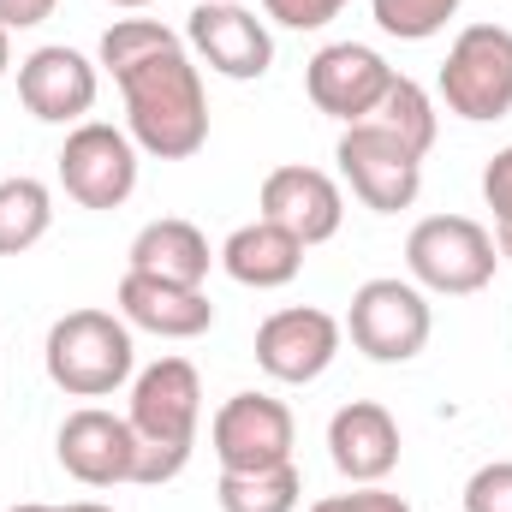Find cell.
<instances>
[{
  "mask_svg": "<svg viewBox=\"0 0 512 512\" xmlns=\"http://www.w3.org/2000/svg\"><path fill=\"white\" fill-rule=\"evenodd\" d=\"M54 227V191L30 173L0 179V256H24L36 251Z\"/></svg>",
  "mask_w": 512,
  "mask_h": 512,
  "instance_id": "ffe728a7",
  "label": "cell"
},
{
  "mask_svg": "<svg viewBox=\"0 0 512 512\" xmlns=\"http://www.w3.org/2000/svg\"><path fill=\"white\" fill-rule=\"evenodd\" d=\"M483 203L495 215V251H501V262H512V143L495 149L483 167Z\"/></svg>",
  "mask_w": 512,
  "mask_h": 512,
  "instance_id": "d4e9b609",
  "label": "cell"
},
{
  "mask_svg": "<svg viewBox=\"0 0 512 512\" xmlns=\"http://www.w3.org/2000/svg\"><path fill=\"white\" fill-rule=\"evenodd\" d=\"M131 274H149V280H173V286H203L209 268H215V251L203 239L197 221H179V215H161L149 221L126 251Z\"/></svg>",
  "mask_w": 512,
  "mask_h": 512,
  "instance_id": "ac0fdd59",
  "label": "cell"
},
{
  "mask_svg": "<svg viewBox=\"0 0 512 512\" xmlns=\"http://www.w3.org/2000/svg\"><path fill=\"white\" fill-rule=\"evenodd\" d=\"M376 126H387L405 149H417V155H429L435 149V131H441V114H435V96L417 84V78H405V72H393V84H387L382 108H376Z\"/></svg>",
  "mask_w": 512,
  "mask_h": 512,
  "instance_id": "7402d4cb",
  "label": "cell"
},
{
  "mask_svg": "<svg viewBox=\"0 0 512 512\" xmlns=\"http://www.w3.org/2000/svg\"><path fill=\"white\" fill-rule=\"evenodd\" d=\"M346 334L352 346L370 358V364H411L429 334H435V310H429V292L417 280H399V274H376L352 292V310H346Z\"/></svg>",
  "mask_w": 512,
  "mask_h": 512,
  "instance_id": "5b68a950",
  "label": "cell"
},
{
  "mask_svg": "<svg viewBox=\"0 0 512 512\" xmlns=\"http://www.w3.org/2000/svg\"><path fill=\"white\" fill-rule=\"evenodd\" d=\"M256 209H262V221L286 227L304 251L328 245L346 227V191H340V179L322 173V167H304V161L274 167L262 179V191H256Z\"/></svg>",
  "mask_w": 512,
  "mask_h": 512,
  "instance_id": "9a60e30c",
  "label": "cell"
},
{
  "mask_svg": "<svg viewBox=\"0 0 512 512\" xmlns=\"http://www.w3.org/2000/svg\"><path fill=\"white\" fill-rule=\"evenodd\" d=\"M114 84L126 96V131L143 155L191 161L209 143V90H203V66L191 60V48L149 54L126 66Z\"/></svg>",
  "mask_w": 512,
  "mask_h": 512,
  "instance_id": "6da1fadb",
  "label": "cell"
},
{
  "mask_svg": "<svg viewBox=\"0 0 512 512\" xmlns=\"http://www.w3.org/2000/svg\"><path fill=\"white\" fill-rule=\"evenodd\" d=\"M54 459L66 477H78L84 489H114L137 483V435L120 411L108 405H78L60 435H54Z\"/></svg>",
  "mask_w": 512,
  "mask_h": 512,
  "instance_id": "5bb4252c",
  "label": "cell"
},
{
  "mask_svg": "<svg viewBox=\"0 0 512 512\" xmlns=\"http://www.w3.org/2000/svg\"><path fill=\"white\" fill-rule=\"evenodd\" d=\"M167 48H185V36H179V30H167L161 18H114V24L102 30L96 66H102L108 78H120L126 66L149 60V54H167Z\"/></svg>",
  "mask_w": 512,
  "mask_h": 512,
  "instance_id": "603a6c76",
  "label": "cell"
},
{
  "mask_svg": "<svg viewBox=\"0 0 512 512\" xmlns=\"http://www.w3.org/2000/svg\"><path fill=\"white\" fill-rule=\"evenodd\" d=\"M185 48L197 66H209L215 78H233V84H251L274 66L268 18H256L239 0H197L185 18Z\"/></svg>",
  "mask_w": 512,
  "mask_h": 512,
  "instance_id": "30bf717a",
  "label": "cell"
},
{
  "mask_svg": "<svg viewBox=\"0 0 512 512\" xmlns=\"http://www.w3.org/2000/svg\"><path fill=\"white\" fill-rule=\"evenodd\" d=\"M459 6H465V0H370L382 36H399V42H429V36H441V30L459 18Z\"/></svg>",
  "mask_w": 512,
  "mask_h": 512,
  "instance_id": "cb8c5ba5",
  "label": "cell"
},
{
  "mask_svg": "<svg viewBox=\"0 0 512 512\" xmlns=\"http://www.w3.org/2000/svg\"><path fill=\"white\" fill-rule=\"evenodd\" d=\"M12 72V30H0V78Z\"/></svg>",
  "mask_w": 512,
  "mask_h": 512,
  "instance_id": "f546056e",
  "label": "cell"
},
{
  "mask_svg": "<svg viewBox=\"0 0 512 512\" xmlns=\"http://www.w3.org/2000/svg\"><path fill=\"white\" fill-rule=\"evenodd\" d=\"M221 512H298L304 507V477L298 465H268V471H221L215 483Z\"/></svg>",
  "mask_w": 512,
  "mask_h": 512,
  "instance_id": "44dd1931",
  "label": "cell"
},
{
  "mask_svg": "<svg viewBox=\"0 0 512 512\" xmlns=\"http://www.w3.org/2000/svg\"><path fill=\"white\" fill-rule=\"evenodd\" d=\"M60 512H114V507H102V501H72V507H60Z\"/></svg>",
  "mask_w": 512,
  "mask_h": 512,
  "instance_id": "4dcf8cb0",
  "label": "cell"
},
{
  "mask_svg": "<svg viewBox=\"0 0 512 512\" xmlns=\"http://www.w3.org/2000/svg\"><path fill=\"white\" fill-rule=\"evenodd\" d=\"M334 161H340V179L352 185V197H358L364 209H376V215L411 209L417 191H423V155L405 149V143L387 126H376V120L340 131Z\"/></svg>",
  "mask_w": 512,
  "mask_h": 512,
  "instance_id": "52a82bcc",
  "label": "cell"
},
{
  "mask_svg": "<svg viewBox=\"0 0 512 512\" xmlns=\"http://www.w3.org/2000/svg\"><path fill=\"white\" fill-rule=\"evenodd\" d=\"M304 512H411V501L393 495L387 483H352V495H322Z\"/></svg>",
  "mask_w": 512,
  "mask_h": 512,
  "instance_id": "83f0119b",
  "label": "cell"
},
{
  "mask_svg": "<svg viewBox=\"0 0 512 512\" xmlns=\"http://www.w3.org/2000/svg\"><path fill=\"white\" fill-rule=\"evenodd\" d=\"M60 0H0V30H36L54 18Z\"/></svg>",
  "mask_w": 512,
  "mask_h": 512,
  "instance_id": "f1b7e54d",
  "label": "cell"
},
{
  "mask_svg": "<svg viewBox=\"0 0 512 512\" xmlns=\"http://www.w3.org/2000/svg\"><path fill=\"white\" fill-rule=\"evenodd\" d=\"M6 512H60V507H42V501H24V507H6Z\"/></svg>",
  "mask_w": 512,
  "mask_h": 512,
  "instance_id": "d6a6232c",
  "label": "cell"
},
{
  "mask_svg": "<svg viewBox=\"0 0 512 512\" xmlns=\"http://www.w3.org/2000/svg\"><path fill=\"white\" fill-rule=\"evenodd\" d=\"M215 262H221L239 286H251V292H274V286H292V280H298V268H304V245H298L286 227H274V221L256 215L251 227H233V233H227V245L215 251Z\"/></svg>",
  "mask_w": 512,
  "mask_h": 512,
  "instance_id": "d6986e66",
  "label": "cell"
},
{
  "mask_svg": "<svg viewBox=\"0 0 512 512\" xmlns=\"http://www.w3.org/2000/svg\"><path fill=\"white\" fill-rule=\"evenodd\" d=\"M501 251H495V233L471 215H423L405 239V274L423 286V292H441V298H471L495 280Z\"/></svg>",
  "mask_w": 512,
  "mask_h": 512,
  "instance_id": "277c9868",
  "label": "cell"
},
{
  "mask_svg": "<svg viewBox=\"0 0 512 512\" xmlns=\"http://www.w3.org/2000/svg\"><path fill=\"white\" fill-rule=\"evenodd\" d=\"M126 423L137 435V483H173L191 453H197V429H203V376L191 358H155L149 370L131 376V405Z\"/></svg>",
  "mask_w": 512,
  "mask_h": 512,
  "instance_id": "7a4b0ae2",
  "label": "cell"
},
{
  "mask_svg": "<svg viewBox=\"0 0 512 512\" xmlns=\"http://www.w3.org/2000/svg\"><path fill=\"white\" fill-rule=\"evenodd\" d=\"M114 304H120V316L131 328H143L155 340H197V334L215 328V304H209L203 286H173V280H149V274H131V268L120 280V292H114Z\"/></svg>",
  "mask_w": 512,
  "mask_h": 512,
  "instance_id": "e0dca14e",
  "label": "cell"
},
{
  "mask_svg": "<svg viewBox=\"0 0 512 512\" xmlns=\"http://www.w3.org/2000/svg\"><path fill=\"white\" fill-rule=\"evenodd\" d=\"M48 382L72 399H108L137 376V340L131 322L114 310H66L42 340Z\"/></svg>",
  "mask_w": 512,
  "mask_h": 512,
  "instance_id": "3957f363",
  "label": "cell"
},
{
  "mask_svg": "<svg viewBox=\"0 0 512 512\" xmlns=\"http://www.w3.org/2000/svg\"><path fill=\"white\" fill-rule=\"evenodd\" d=\"M387 84H393V66H387L370 42H328V48H316L310 66H304V90H310L316 114H328V120H340V126L376 120Z\"/></svg>",
  "mask_w": 512,
  "mask_h": 512,
  "instance_id": "7c38bea8",
  "label": "cell"
},
{
  "mask_svg": "<svg viewBox=\"0 0 512 512\" xmlns=\"http://www.w3.org/2000/svg\"><path fill=\"white\" fill-rule=\"evenodd\" d=\"M465 512H512V459L477 465L465 483Z\"/></svg>",
  "mask_w": 512,
  "mask_h": 512,
  "instance_id": "484cf974",
  "label": "cell"
},
{
  "mask_svg": "<svg viewBox=\"0 0 512 512\" xmlns=\"http://www.w3.org/2000/svg\"><path fill=\"white\" fill-rule=\"evenodd\" d=\"M352 0H262V18L280 30H322L346 12Z\"/></svg>",
  "mask_w": 512,
  "mask_h": 512,
  "instance_id": "4316f807",
  "label": "cell"
},
{
  "mask_svg": "<svg viewBox=\"0 0 512 512\" xmlns=\"http://www.w3.org/2000/svg\"><path fill=\"white\" fill-rule=\"evenodd\" d=\"M346 346V322L316 304H286L256 328V370L280 387H310L334 370Z\"/></svg>",
  "mask_w": 512,
  "mask_h": 512,
  "instance_id": "ba28073f",
  "label": "cell"
},
{
  "mask_svg": "<svg viewBox=\"0 0 512 512\" xmlns=\"http://www.w3.org/2000/svg\"><path fill=\"white\" fill-rule=\"evenodd\" d=\"M108 6H120V12H143L149 0H108Z\"/></svg>",
  "mask_w": 512,
  "mask_h": 512,
  "instance_id": "1f68e13d",
  "label": "cell"
},
{
  "mask_svg": "<svg viewBox=\"0 0 512 512\" xmlns=\"http://www.w3.org/2000/svg\"><path fill=\"white\" fill-rule=\"evenodd\" d=\"M137 143L126 126L108 120H84L66 131L60 143V185L78 209H120L137 191Z\"/></svg>",
  "mask_w": 512,
  "mask_h": 512,
  "instance_id": "9c48e42d",
  "label": "cell"
},
{
  "mask_svg": "<svg viewBox=\"0 0 512 512\" xmlns=\"http://www.w3.org/2000/svg\"><path fill=\"white\" fill-rule=\"evenodd\" d=\"M209 447H215L221 471H268V465L292 459L298 423H292L286 399H274V393H233L209 417Z\"/></svg>",
  "mask_w": 512,
  "mask_h": 512,
  "instance_id": "8fae6325",
  "label": "cell"
},
{
  "mask_svg": "<svg viewBox=\"0 0 512 512\" xmlns=\"http://www.w3.org/2000/svg\"><path fill=\"white\" fill-rule=\"evenodd\" d=\"M441 102L447 114L489 126L512 114V30L507 24H465L441 60Z\"/></svg>",
  "mask_w": 512,
  "mask_h": 512,
  "instance_id": "8992f818",
  "label": "cell"
},
{
  "mask_svg": "<svg viewBox=\"0 0 512 512\" xmlns=\"http://www.w3.org/2000/svg\"><path fill=\"white\" fill-rule=\"evenodd\" d=\"M102 96V66L84 60L78 48L66 42H48V48H30L18 60V102L24 114H36L42 126H84L90 108Z\"/></svg>",
  "mask_w": 512,
  "mask_h": 512,
  "instance_id": "4fadbf2b",
  "label": "cell"
},
{
  "mask_svg": "<svg viewBox=\"0 0 512 512\" xmlns=\"http://www.w3.org/2000/svg\"><path fill=\"white\" fill-rule=\"evenodd\" d=\"M399 423L376 399H352L328 417V459L346 483H387L399 465Z\"/></svg>",
  "mask_w": 512,
  "mask_h": 512,
  "instance_id": "2e32d148",
  "label": "cell"
}]
</instances>
